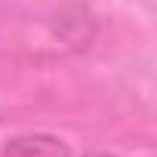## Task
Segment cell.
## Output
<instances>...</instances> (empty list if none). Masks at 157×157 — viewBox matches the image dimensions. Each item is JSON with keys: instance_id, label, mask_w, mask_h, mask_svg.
Returning <instances> with one entry per match:
<instances>
[{"instance_id": "6da1fadb", "label": "cell", "mask_w": 157, "mask_h": 157, "mask_svg": "<svg viewBox=\"0 0 157 157\" xmlns=\"http://www.w3.org/2000/svg\"><path fill=\"white\" fill-rule=\"evenodd\" d=\"M0 157H71L68 145L56 136L34 132V136H16L3 145Z\"/></svg>"}, {"instance_id": "7a4b0ae2", "label": "cell", "mask_w": 157, "mask_h": 157, "mask_svg": "<svg viewBox=\"0 0 157 157\" xmlns=\"http://www.w3.org/2000/svg\"><path fill=\"white\" fill-rule=\"evenodd\" d=\"M86 157H114V154H86Z\"/></svg>"}]
</instances>
